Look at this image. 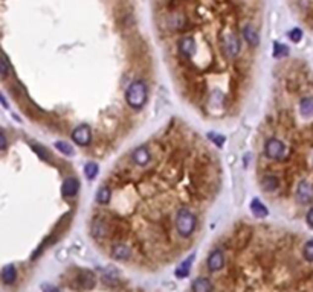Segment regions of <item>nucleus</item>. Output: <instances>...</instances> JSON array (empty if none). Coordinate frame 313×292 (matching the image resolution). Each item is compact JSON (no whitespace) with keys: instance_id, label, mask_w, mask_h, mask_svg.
Instances as JSON below:
<instances>
[{"instance_id":"4","label":"nucleus","mask_w":313,"mask_h":292,"mask_svg":"<svg viewBox=\"0 0 313 292\" xmlns=\"http://www.w3.org/2000/svg\"><path fill=\"white\" fill-rule=\"evenodd\" d=\"M222 47H223V52L226 53V57H228V58L237 57L238 52H240V40H238V36H235L234 34L224 35L223 40H222Z\"/></svg>"},{"instance_id":"3","label":"nucleus","mask_w":313,"mask_h":292,"mask_svg":"<svg viewBox=\"0 0 313 292\" xmlns=\"http://www.w3.org/2000/svg\"><path fill=\"white\" fill-rule=\"evenodd\" d=\"M265 154L272 160H281L286 157V145L278 139H269L265 145Z\"/></svg>"},{"instance_id":"20","label":"nucleus","mask_w":313,"mask_h":292,"mask_svg":"<svg viewBox=\"0 0 313 292\" xmlns=\"http://www.w3.org/2000/svg\"><path fill=\"white\" fill-rule=\"evenodd\" d=\"M112 198V190L109 187H101L96 193V201L99 204H109Z\"/></svg>"},{"instance_id":"21","label":"nucleus","mask_w":313,"mask_h":292,"mask_svg":"<svg viewBox=\"0 0 313 292\" xmlns=\"http://www.w3.org/2000/svg\"><path fill=\"white\" fill-rule=\"evenodd\" d=\"M84 174H86V177H88L89 180H93L98 175V164L93 163V161L88 163L84 166Z\"/></svg>"},{"instance_id":"28","label":"nucleus","mask_w":313,"mask_h":292,"mask_svg":"<svg viewBox=\"0 0 313 292\" xmlns=\"http://www.w3.org/2000/svg\"><path fill=\"white\" fill-rule=\"evenodd\" d=\"M8 72H9V69H8V60H6V57H3V61H2V79H6Z\"/></svg>"},{"instance_id":"17","label":"nucleus","mask_w":313,"mask_h":292,"mask_svg":"<svg viewBox=\"0 0 313 292\" xmlns=\"http://www.w3.org/2000/svg\"><path fill=\"white\" fill-rule=\"evenodd\" d=\"M78 282L86 289H92L95 286V277H93V274L90 271H83L80 274V277H78Z\"/></svg>"},{"instance_id":"16","label":"nucleus","mask_w":313,"mask_h":292,"mask_svg":"<svg viewBox=\"0 0 313 292\" xmlns=\"http://www.w3.org/2000/svg\"><path fill=\"white\" fill-rule=\"evenodd\" d=\"M251 210H252L254 216H257V218H266V216L269 215L266 206H265L260 199H257V198L252 199V203H251Z\"/></svg>"},{"instance_id":"19","label":"nucleus","mask_w":313,"mask_h":292,"mask_svg":"<svg viewBox=\"0 0 313 292\" xmlns=\"http://www.w3.org/2000/svg\"><path fill=\"white\" fill-rule=\"evenodd\" d=\"M193 259H194V256H189V257L176 269V277L182 279V277L188 276V274H189V266H191V263H193Z\"/></svg>"},{"instance_id":"1","label":"nucleus","mask_w":313,"mask_h":292,"mask_svg":"<svg viewBox=\"0 0 313 292\" xmlns=\"http://www.w3.org/2000/svg\"><path fill=\"white\" fill-rule=\"evenodd\" d=\"M147 96L148 91L144 81H133L126 91V101L133 110H141L147 102Z\"/></svg>"},{"instance_id":"18","label":"nucleus","mask_w":313,"mask_h":292,"mask_svg":"<svg viewBox=\"0 0 313 292\" xmlns=\"http://www.w3.org/2000/svg\"><path fill=\"white\" fill-rule=\"evenodd\" d=\"M262 184H263V189L266 192H273L278 187V178L273 177V175H266L262 181Z\"/></svg>"},{"instance_id":"10","label":"nucleus","mask_w":313,"mask_h":292,"mask_svg":"<svg viewBox=\"0 0 313 292\" xmlns=\"http://www.w3.org/2000/svg\"><path fill=\"white\" fill-rule=\"evenodd\" d=\"M206 263H208V268H210V271H213V272L220 271L224 266V256H223V253L220 250H214L210 254V257H208Z\"/></svg>"},{"instance_id":"6","label":"nucleus","mask_w":313,"mask_h":292,"mask_svg":"<svg viewBox=\"0 0 313 292\" xmlns=\"http://www.w3.org/2000/svg\"><path fill=\"white\" fill-rule=\"evenodd\" d=\"M297 199L301 204H310L313 201V184L307 180L300 181L297 187Z\"/></svg>"},{"instance_id":"13","label":"nucleus","mask_w":313,"mask_h":292,"mask_svg":"<svg viewBox=\"0 0 313 292\" xmlns=\"http://www.w3.org/2000/svg\"><path fill=\"white\" fill-rule=\"evenodd\" d=\"M112 254H113V257L116 260H127L130 256H132V251L127 245L124 244H118L112 248Z\"/></svg>"},{"instance_id":"12","label":"nucleus","mask_w":313,"mask_h":292,"mask_svg":"<svg viewBox=\"0 0 313 292\" xmlns=\"http://www.w3.org/2000/svg\"><path fill=\"white\" fill-rule=\"evenodd\" d=\"M191 289H193V292H213V283L210 279L199 277L193 282Z\"/></svg>"},{"instance_id":"22","label":"nucleus","mask_w":313,"mask_h":292,"mask_svg":"<svg viewBox=\"0 0 313 292\" xmlns=\"http://www.w3.org/2000/svg\"><path fill=\"white\" fill-rule=\"evenodd\" d=\"M55 148L61 154H64V155H74V148L69 143H66V142H57L55 143Z\"/></svg>"},{"instance_id":"29","label":"nucleus","mask_w":313,"mask_h":292,"mask_svg":"<svg viewBox=\"0 0 313 292\" xmlns=\"http://www.w3.org/2000/svg\"><path fill=\"white\" fill-rule=\"evenodd\" d=\"M42 289H43V292H58V289H57L55 286L47 285V283H45V285L42 286Z\"/></svg>"},{"instance_id":"8","label":"nucleus","mask_w":313,"mask_h":292,"mask_svg":"<svg viewBox=\"0 0 313 292\" xmlns=\"http://www.w3.org/2000/svg\"><path fill=\"white\" fill-rule=\"evenodd\" d=\"M132 160L134 164H137V166H145V164H148L151 160L150 149L147 146H137V148L133 149V152H132Z\"/></svg>"},{"instance_id":"23","label":"nucleus","mask_w":313,"mask_h":292,"mask_svg":"<svg viewBox=\"0 0 313 292\" xmlns=\"http://www.w3.org/2000/svg\"><path fill=\"white\" fill-rule=\"evenodd\" d=\"M303 256H304V259H306L307 262H313V239H310V241L304 245Z\"/></svg>"},{"instance_id":"31","label":"nucleus","mask_w":313,"mask_h":292,"mask_svg":"<svg viewBox=\"0 0 313 292\" xmlns=\"http://www.w3.org/2000/svg\"><path fill=\"white\" fill-rule=\"evenodd\" d=\"M0 139H2V149L5 151L6 149V136H5V133H0Z\"/></svg>"},{"instance_id":"11","label":"nucleus","mask_w":313,"mask_h":292,"mask_svg":"<svg viewBox=\"0 0 313 292\" xmlns=\"http://www.w3.org/2000/svg\"><path fill=\"white\" fill-rule=\"evenodd\" d=\"M241 32H243V36H245V40L248 41L249 46H252V47L258 46V43H260V36H258V32L255 31V28H254L252 25H246L245 28H243Z\"/></svg>"},{"instance_id":"24","label":"nucleus","mask_w":313,"mask_h":292,"mask_svg":"<svg viewBox=\"0 0 313 292\" xmlns=\"http://www.w3.org/2000/svg\"><path fill=\"white\" fill-rule=\"evenodd\" d=\"M290 40L292 41H295V43H298L300 40H301V36H303V32H301V29H298V28H295L293 31H290Z\"/></svg>"},{"instance_id":"9","label":"nucleus","mask_w":313,"mask_h":292,"mask_svg":"<svg viewBox=\"0 0 313 292\" xmlns=\"http://www.w3.org/2000/svg\"><path fill=\"white\" fill-rule=\"evenodd\" d=\"M80 190V182L77 178H66L61 184V195L64 198H74Z\"/></svg>"},{"instance_id":"30","label":"nucleus","mask_w":313,"mask_h":292,"mask_svg":"<svg viewBox=\"0 0 313 292\" xmlns=\"http://www.w3.org/2000/svg\"><path fill=\"white\" fill-rule=\"evenodd\" d=\"M306 219H307V224H309V227H312L313 228V207L307 212V216H306Z\"/></svg>"},{"instance_id":"2","label":"nucleus","mask_w":313,"mask_h":292,"mask_svg":"<svg viewBox=\"0 0 313 292\" xmlns=\"http://www.w3.org/2000/svg\"><path fill=\"white\" fill-rule=\"evenodd\" d=\"M176 228H178V233L183 237H189L191 234H193L194 228H196V216L194 213L191 212L189 209L186 207H182L178 210V215H176Z\"/></svg>"},{"instance_id":"5","label":"nucleus","mask_w":313,"mask_h":292,"mask_svg":"<svg viewBox=\"0 0 313 292\" xmlns=\"http://www.w3.org/2000/svg\"><path fill=\"white\" fill-rule=\"evenodd\" d=\"M72 140L78 146H88L92 140V131L89 125H80L72 133Z\"/></svg>"},{"instance_id":"15","label":"nucleus","mask_w":313,"mask_h":292,"mask_svg":"<svg viewBox=\"0 0 313 292\" xmlns=\"http://www.w3.org/2000/svg\"><path fill=\"white\" fill-rule=\"evenodd\" d=\"M300 111H301L303 117H306V119H309V117L313 116V98L312 96L301 99V102H300Z\"/></svg>"},{"instance_id":"14","label":"nucleus","mask_w":313,"mask_h":292,"mask_svg":"<svg viewBox=\"0 0 313 292\" xmlns=\"http://www.w3.org/2000/svg\"><path fill=\"white\" fill-rule=\"evenodd\" d=\"M17 279V269L14 265H6L2 269V280L5 285H12Z\"/></svg>"},{"instance_id":"7","label":"nucleus","mask_w":313,"mask_h":292,"mask_svg":"<svg viewBox=\"0 0 313 292\" xmlns=\"http://www.w3.org/2000/svg\"><path fill=\"white\" fill-rule=\"evenodd\" d=\"M178 47L180 55L185 58H191L196 53V41L193 36H182L178 43Z\"/></svg>"},{"instance_id":"27","label":"nucleus","mask_w":313,"mask_h":292,"mask_svg":"<svg viewBox=\"0 0 313 292\" xmlns=\"http://www.w3.org/2000/svg\"><path fill=\"white\" fill-rule=\"evenodd\" d=\"M210 139L217 145V146H222L224 143V137L223 136H216V133H210Z\"/></svg>"},{"instance_id":"25","label":"nucleus","mask_w":313,"mask_h":292,"mask_svg":"<svg viewBox=\"0 0 313 292\" xmlns=\"http://www.w3.org/2000/svg\"><path fill=\"white\" fill-rule=\"evenodd\" d=\"M34 151H36V152L42 157V160H47V158H49L47 151L43 148V146H40V145H36V146H34Z\"/></svg>"},{"instance_id":"26","label":"nucleus","mask_w":313,"mask_h":292,"mask_svg":"<svg viewBox=\"0 0 313 292\" xmlns=\"http://www.w3.org/2000/svg\"><path fill=\"white\" fill-rule=\"evenodd\" d=\"M276 47V52H275V55H276V57H286V55L289 53V50H287V47L284 46V44H276L275 46Z\"/></svg>"}]
</instances>
